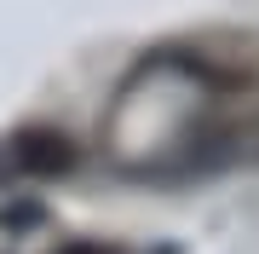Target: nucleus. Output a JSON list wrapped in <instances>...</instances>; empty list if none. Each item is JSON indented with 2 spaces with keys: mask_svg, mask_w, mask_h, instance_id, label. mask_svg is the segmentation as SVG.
Returning a JSON list of instances; mask_svg holds the SVG:
<instances>
[{
  "mask_svg": "<svg viewBox=\"0 0 259 254\" xmlns=\"http://www.w3.org/2000/svg\"><path fill=\"white\" fill-rule=\"evenodd\" d=\"M18 162H23L29 173H69L75 144L64 139V133H52V127H35V133L18 139Z\"/></svg>",
  "mask_w": 259,
  "mask_h": 254,
  "instance_id": "1",
  "label": "nucleus"
},
{
  "mask_svg": "<svg viewBox=\"0 0 259 254\" xmlns=\"http://www.w3.org/2000/svg\"><path fill=\"white\" fill-rule=\"evenodd\" d=\"M29 220H40V208H12V214H6V226H12V231H23Z\"/></svg>",
  "mask_w": 259,
  "mask_h": 254,
  "instance_id": "2",
  "label": "nucleus"
}]
</instances>
